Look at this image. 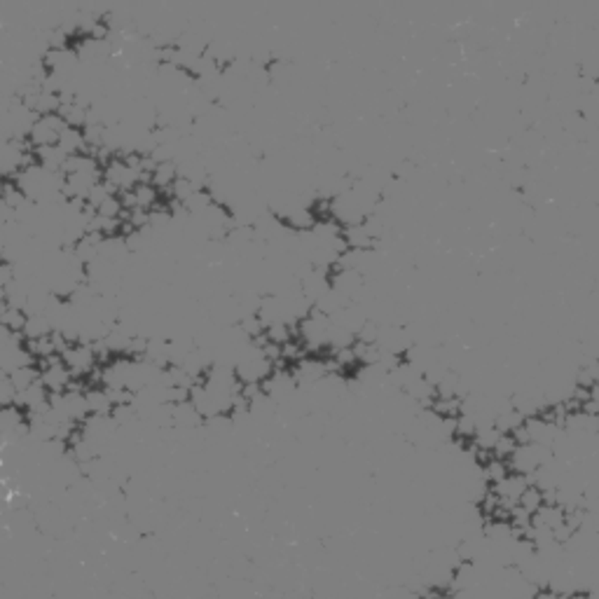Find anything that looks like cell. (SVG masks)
<instances>
[{"instance_id": "cell-1", "label": "cell", "mask_w": 599, "mask_h": 599, "mask_svg": "<svg viewBox=\"0 0 599 599\" xmlns=\"http://www.w3.org/2000/svg\"><path fill=\"white\" fill-rule=\"evenodd\" d=\"M569 599H590V595H571Z\"/></svg>"}]
</instances>
